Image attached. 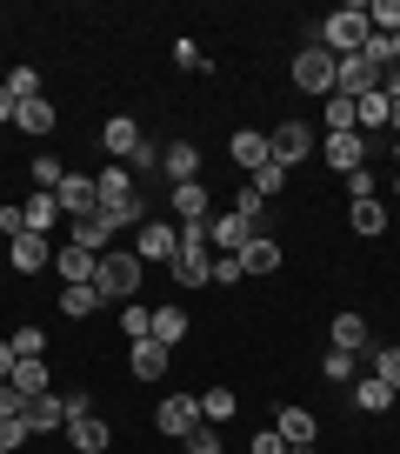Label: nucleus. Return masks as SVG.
Wrapping results in <instances>:
<instances>
[{"label": "nucleus", "mask_w": 400, "mask_h": 454, "mask_svg": "<svg viewBox=\"0 0 400 454\" xmlns=\"http://www.w3.org/2000/svg\"><path fill=\"white\" fill-rule=\"evenodd\" d=\"M100 221H107V227H141V221H147V214H141V194H134V174L120 168V160L100 174Z\"/></svg>", "instance_id": "f257e3e1"}, {"label": "nucleus", "mask_w": 400, "mask_h": 454, "mask_svg": "<svg viewBox=\"0 0 400 454\" xmlns=\"http://www.w3.org/2000/svg\"><path fill=\"white\" fill-rule=\"evenodd\" d=\"M173 281L181 287H200V281H214V247H207V221L181 227V247H173Z\"/></svg>", "instance_id": "f03ea898"}, {"label": "nucleus", "mask_w": 400, "mask_h": 454, "mask_svg": "<svg viewBox=\"0 0 400 454\" xmlns=\"http://www.w3.org/2000/svg\"><path fill=\"white\" fill-rule=\"evenodd\" d=\"M367 7H334L327 20H320V47H327L334 60H347V54H360L367 47Z\"/></svg>", "instance_id": "7ed1b4c3"}, {"label": "nucleus", "mask_w": 400, "mask_h": 454, "mask_svg": "<svg viewBox=\"0 0 400 454\" xmlns=\"http://www.w3.org/2000/svg\"><path fill=\"white\" fill-rule=\"evenodd\" d=\"M94 287H100V301H127V294H141V254H100Z\"/></svg>", "instance_id": "20e7f679"}, {"label": "nucleus", "mask_w": 400, "mask_h": 454, "mask_svg": "<svg viewBox=\"0 0 400 454\" xmlns=\"http://www.w3.org/2000/svg\"><path fill=\"white\" fill-rule=\"evenodd\" d=\"M294 87H300V94H320V100L334 94V54H327L320 41L294 54Z\"/></svg>", "instance_id": "39448f33"}, {"label": "nucleus", "mask_w": 400, "mask_h": 454, "mask_svg": "<svg viewBox=\"0 0 400 454\" xmlns=\"http://www.w3.org/2000/svg\"><path fill=\"white\" fill-rule=\"evenodd\" d=\"M54 200H60V214H73V221H87V214H100V181H87V174H67Z\"/></svg>", "instance_id": "423d86ee"}, {"label": "nucleus", "mask_w": 400, "mask_h": 454, "mask_svg": "<svg viewBox=\"0 0 400 454\" xmlns=\"http://www.w3.org/2000/svg\"><path fill=\"white\" fill-rule=\"evenodd\" d=\"M381 87V74L367 67L360 54H347V60H334V94H347V100H360V94H373Z\"/></svg>", "instance_id": "0eeeda50"}, {"label": "nucleus", "mask_w": 400, "mask_h": 454, "mask_svg": "<svg viewBox=\"0 0 400 454\" xmlns=\"http://www.w3.org/2000/svg\"><path fill=\"white\" fill-rule=\"evenodd\" d=\"M194 427H200V395H173V401H160V434L187 441Z\"/></svg>", "instance_id": "6e6552de"}, {"label": "nucleus", "mask_w": 400, "mask_h": 454, "mask_svg": "<svg viewBox=\"0 0 400 454\" xmlns=\"http://www.w3.org/2000/svg\"><path fill=\"white\" fill-rule=\"evenodd\" d=\"M67 414H73V395H34V401H27V427H34V434L67 427Z\"/></svg>", "instance_id": "1a4fd4ad"}, {"label": "nucleus", "mask_w": 400, "mask_h": 454, "mask_svg": "<svg viewBox=\"0 0 400 454\" xmlns=\"http://www.w3.org/2000/svg\"><path fill=\"white\" fill-rule=\"evenodd\" d=\"M173 247H181V227L141 221V241H134V254H141V261H173Z\"/></svg>", "instance_id": "9d476101"}, {"label": "nucleus", "mask_w": 400, "mask_h": 454, "mask_svg": "<svg viewBox=\"0 0 400 454\" xmlns=\"http://www.w3.org/2000/svg\"><path fill=\"white\" fill-rule=\"evenodd\" d=\"M160 174H167L173 187H181V181H200V154H194V141H167V147H160Z\"/></svg>", "instance_id": "9b49d317"}, {"label": "nucleus", "mask_w": 400, "mask_h": 454, "mask_svg": "<svg viewBox=\"0 0 400 454\" xmlns=\"http://www.w3.org/2000/svg\"><path fill=\"white\" fill-rule=\"evenodd\" d=\"M67 441H73L81 454H107V441H114V434H107V421L87 408V414H73V421H67Z\"/></svg>", "instance_id": "f8f14e48"}, {"label": "nucleus", "mask_w": 400, "mask_h": 454, "mask_svg": "<svg viewBox=\"0 0 400 454\" xmlns=\"http://www.w3.org/2000/svg\"><path fill=\"white\" fill-rule=\"evenodd\" d=\"M207 241H214L220 254H241V247L254 241V227H247L241 214H220V221H214V214H207Z\"/></svg>", "instance_id": "ddd939ff"}, {"label": "nucleus", "mask_w": 400, "mask_h": 454, "mask_svg": "<svg viewBox=\"0 0 400 454\" xmlns=\"http://www.w3.org/2000/svg\"><path fill=\"white\" fill-rule=\"evenodd\" d=\"M273 434L287 441V448H314V434H320V421L307 408H281V421H273Z\"/></svg>", "instance_id": "4468645a"}, {"label": "nucleus", "mask_w": 400, "mask_h": 454, "mask_svg": "<svg viewBox=\"0 0 400 454\" xmlns=\"http://www.w3.org/2000/svg\"><path fill=\"white\" fill-rule=\"evenodd\" d=\"M267 141H273V160H281V168H300V160H307V147H314V141H307V128H300V121H287V128H273Z\"/></svg>", "instance_id": "2eb2a0df"}, {"label": "nucleus", "mask_w": 400, "mask_h": 454, "mask_svg": "<svg viewBox=\"0 0 400 454\" xmlns=\"http://www.w3.org/2000/svg\"><path fill=\"white\" fill-rule=\"evenodd\" d=\"M54 268H60V281H94V268H100V254H94V247H81V241H67V247H60V254H54Z\"/></svg>", "instance_id": "dca6fc26"}, {"label": "nucleus", "mask_w": 400, "mask_h": 454, "mask_svg": "<svg viewBox=\"0 0 400 454\" xmlns=\"http://www.w3.org/2000/svg\"><path fill=\"white\" fill-rule=\"evenodd\" d=\"M127 368L141 374V381H160V374H167V340H134V355H127Z\"/></svg>", "instance_id": "f3484780"}, {"label": "nucleus", "mask_w": 400, "mask_h": 454, "mask_svg": "<svg viewBox=\"0 0 400 454\" xmlns=\"http://www.w3.org/2000/svg\"><path fill=\"white\" fill-rule=\"evenodd\" d=\"M327 160L341 174H360L367 168V141H360V134H327Z\"/></svg>", "instance_id": "a211bd4d"}, {"label": "nucleus", "mask_w": 400, "mask_h": 454, "mask_svg": "<svg viewBox=\"0 0 400 454\" xmlns=\"http://www.w3.org/2000/svg\"><path fill=\"white\" fill-rule=\"evenodd\" d=\"M167 200H173V214H181V227L207 221V187H200V181H181V187H167Z\"/></svg>", "instance_id": "6ab92c4d"}, {"label": "nucleus", "mask_w": 400, "mask_h": 454, "mask_svg": "<svg viewBox=\"0 0 400 454\" xmlns=\"http://www.w3.org/2000/svg\"><path fill=\"white\" fill-rule=\"evenodd\" d=\"M281 268V241H267V234H254V241L241 247V274H273Z\"/></svg>", "instance_id": "aec40b11"}, {"label": "nucleus", "mask_w": 400, "mask_h": 454, "mask_svg": "<svg viewBox=\"0 0 400 454\" xmlns=\"http://www.w3.org/2000/svg\"><path fill=\"white\" fill-rule=\"evenodd\" d=\"M100 141H107V154H114V160H127L134 147H141V128H134L127 114H114V121H107V128H100Z\"/></svg>", "instance_id": "412c9836"}, {"label": "nucleus", "mask_w": 400, "mask_h": 454, "mask_svg": "<svg viewBox=\"0 0 400 454\" xmlns=\"http://www.w3.org/2000/svg\"><path fill=\"white\" fill-rule=\"evenodd\" d=\"M234 160H241V168H267V160H273V141H267V134H254V128H247V134H234Z\"/></svg>", "instance_id": "4be33fe9"}, {"label": "nucleus", "mask_w": 400, "mask_h": 454, "mask_svg": "<svg viewBox=\"0 0 400 454\" xmlns=\"http://www.w3.org/2000/svg\"><path fill=\"white\" fill-rule=\"evenodd\" d=\"M47 261H54V254H47V234H14V268L20 274H41Z\"/></svg>", "instance_id": "5701e85b"}, {"label": "nucleus", "mask_w": 400, "mask_h": 454, "mask_svg": "<svg viewBox=\"0 0 400 454\" xmlns=\"http://www.w3.org/2000/svg\"><path fill=\"white\" fill-rule=\"evenodd\" d=\"M394 401H400V395L381 381V374H367V381L354 387V408H360V414H381V408H394Z\"/></svg>", "instance_id": "b1692460"}, {"label": "nucleus", "mask_w": 400, "mask_h": 454, "mask_svg": "<svg viewBox=\"0 0 400 454\" xmlns=\"http://www.w3.org/2000/svg\"><path fill=\"white\" fill-rule=\"evenodd\" d=\"M234 408H241V401H234L227 387H207V395H200V421H207V427H227Z\"/></svg>", "instance_id": "393cba45"}, {"label": "nucleus", "mask_w": 400, "mask_h": 454, "mask_svg": "<svg viewBox=\"0 0 400 454\" xmlns=\"http://www.w3.org/2000/svg\"><path fill=\"white\" fill-rule=\"evenodd\" d=\"M334 348L360 355V348H367V321H360V314H334Z\"/></svg>", "instance_id": "a878e982"}, {"label": "nucleus", "mask_w": 400, "mask_h": 454, "mask_svg": "<svg viewBox=\"0 0 400 454\" xmlns=\"http://www.w3.org/2000/svg\"><path fill=\"white\" fill-rule=\"evenodd\" d=\"M14 128L47 134V128H54V100H20V107H14Z\"/></svg>", "instance_id": "bb28decb"}, {"label": "nucleus", "mask_w": 400, "mask_h": 454, "mask_svg": "<svg viewBox=\"0 0 400 454\" xmlns=\"http://www.w3.org/2000/svg\"><path fill=\"white\" fill-rule=\"evenodd\" d=\"M60 308H67L73 321H81V314H94V308H100V287H94V281H73V287H60Z\"/></svg>", "instance_id": "cd10ccee"}, {"label": "nucleus", "mask_w": 400, "mask_h": 454, "mask_svg": "<svg viewBox=\"0 0 400 454\" xmlns=\"http://www.w3.org/2000/svg\"><path fill=\"white\" fill-rule=\"evenodd\" d=\"M7 381H14L20 387V395H47V361H14V374H7Z\"/></svg>", "instance_id": "c85d7f7f"}, {"label": "nucleus", "mask_w": 400, "mask_h": 454, "mask_svg": "<svg viewBox=\"0 0 400 454\" xmlns=\"http://www.w3.org/2000/svg\"><path fill=\"white\" fill-rule=\"evenodd\" d=\"M20 214H27V234H47V227L60 221V200H54V194H34Z\"/></svg>", "instance_id": "c756f323"}, {"label": "nucleus", "mask_w": 400, "mask_h": 454, "mask_svg": "<svg viewBox=\"0 0 400 454\" xmlns=\"http://www.w3.org/2000/svg\"><path fill=\"white\" fill-rule=\"evenodd\" d=\"M73 241L94 247V254H107V241H114V227L100 221V214H87V221H73Z\"/></svg>", "instance_id": "7c9ffc66"}, {"label": "nucleus", "mask_w": 400, "mask_h": 454, "mask_svg": "<svg viewBox=\"0 0 400 454\" xmlns=\"http://www.w3.org/2000/svg\"><path fill=\"white\" fill-rule=\"evenodd\" d=\"M154 340H187V308H154Z\"/></svg>", "instance_id": "2f4dec72"}, {"label": "nucleus", "mask_w": 400, "mask_h": 454, "mask_svg": "<svg viewBox=\"0 0 400 454\" xmlns=\"http://www.w3.org/2000/svg\"><path fill=\"white\" fill-rule=\"evenodd\" d=\"M0 87L14 94V107H20V100H41V74H34V67H7V81H0Z\"/></svg>", "instance_id": "473e14b6"}, {"label": "nucleus", "mask_w": 400, "mask_h": 454, "mask_svg": "<svg viewBox=\"0 0 400 454\" xmlns=\"http://www.w3.org/2000/svg\"><path fill=\"white\" fill-rule=\"evenodd\" d=\"M354 128H360L354 100H347V94H327V134H354Z\"/></svg>", "instance_id": "72a5a7b5"}, {"label": "nucleus", "mask_w": 400, "mask_h": 454, "mask_svg": "<svg viewBox=\"0 0 400 454\" xmlns=\"http://www.w3.org/2000/svg\"><path fill=\"white\" fill-rule=\"evenodd\" d=\"M354 234H387V207H381V200H354Z\"/></svg>", "instance_id": "f704fd0d"}, {"label": "nucleus", "mask_w": 400, "mask_h": 454, "mask_svg": "<svg viewBox=\"0 0 400 454\" xmlns=\"http://www.w3.org/2000/svg\"><path fill=\"white\" fill-rule=\"evenodd\" d=\"M367 27L373 34H400V0H367Z\"/></svg>", "instance_id": "c9c22d12"}, {"label": "nucleus", "mask_w": 400, "mask_h": 454, "mask_svg": "<svg viewBox=\"0 0 400 454\" xmlns=\"http://www.w3.org/2000/svg\"><path fill=\"white\" fill-rule=\"evenodd\" d=\"M354 114H360V128H387V94H381V87H373V94H360Z\"/></svg>", "instance_id": "e433bc0d"}, {"label": "nucleus", "mask_w": 400, "mask_h": 454, "mask_svg": "<svg viewBox=\"0 0 400 454\" xmlns=\"http://www.w3.org/2000/svg\"><path fill=\"white\" fill-rule=\"evenodd\" d=\"M120 327H127L134 340H147V334H154V308H141V301H127V308H120Z\"/></svg>", "instance_id": "4c0bfd02"}, {"label": "nucleus", "mask_w": 400, "mask_h": 454, "mask_svg": "<svg viewBox=\"0 0 400 454\" xmlns=\"http://www.w3.org/2000/svg\"><path fill=\"white\" fill-rule=\"evenodd\" d=\"M34 181H41V194H60V181H67V168H60L54 154H41V160H34Z\"/></svg>", "instance_id": "58836bf2"}, {"label": "nucleus", "mask_w": 400, "mask_h": 454, "mask_svg": "<svg viewBox=\"0 0 400 454\" xmlns=\"http://www.w3.org/2000/svg\"><path fill=\"white\" fill-rule=\"evenodd\" d=\"M373 374H381V381L400 395V348H373Z\"/></svg>", "instance_id": "ea45409f"}, {"label": "nucleus", "mask_w": 400, "mask_h": 454, "mask_svg": "<svg viewBox=\"0 0 400 454\" xmlns=\"http://www.w3.org/2000/svg\"><path fill=\"white\" fill-rule=\"evenodd\" d=\"M181 448H187V454H220V427H207V421H200L194 434L181 441Z\"/></svg>", "instance_id": "a19ab883"}, {"label": "nucleus", "mask_w": 400, "mask_h": 454, "mask_svg": "<svg viewBox=\"0 0 400 454\" xmlns=\"http://www.w3.org/2000/svg\"><path fill=\"white\" fill-rule=\"evenodd\" d=\"M281 187H287V168H281V160H267V168L254 174V194L267 200V194H281Z\"/></svg>", "instance_id": "79ce46f5"}, {"label": "nucleus", "mask_w": 400, "mask_h": 454, "mask_svg": "<svg viewBox=\"0 0 400 454\" xmlns=\"http://www.w3.org/2000/svg\"><path fill=\"white\" fill-rule=\"evenodd\" d=\"M27 441H34L27 414H14V421H0V448H27Z\"/></svg>", "instance_id": "37998d69"}, {"label": "nucleus", "mask_w": 400, "mask_h": 454, "mask_svg": "<svg viewBox=\"0 0 400 454\" xmlns=\"http://www.w3.org/2000/svg\"><path fill=\"white\" fill-rule=\"evenodd\" d=\"M41 348H47L41 327H20V334H14V355H20V361H41Z\"/></svg>", "instance_id": "c03bdc74"}, {"label": "nucleus", "mask_w": 400, "mask_h": 454, "mask_svg": "<svg viewBox=\"0 0 400 454\" xmlns=\"http://www.w3.org/2000/svg\"><path fill=\"white\" fill-rule=\"evenodd\" d=\"M320 374H327V381H347V374H354V355H347V348H327V361H320Z\"/></svg>", "instance_id": "a18cd8bd"}, {"label": "nucleus", "mask_w": 400, "mask_h": 454, "mask_svg": "<svg viewBox=\"0 0 400 454\" xmlns=\"http://www.w3.org/2000/svg\"><path fill=\"white\" fill-rule=\"evenodd\" d=\"M120 168H127V174H154V168H160V147H147V141H141L127 160H120Z\"/></svg>", "instance_id": "49530a36"}, {"label": "nucleus", "mask_w": 400, "mask_h": 454, "mask_svg": "<svg viewBox=\"0 0 400 454\" xmlns=\"http://www.w3.org/2000/svg\"><path fill=\"white\" fill-rule=\"evenodd\" d=\"M14 414H27V395L14 381H0V421H14Z\"/></svg>", "instance_id": "de8ad7c7"}, {"label": "nucleus", "mask_w": 400, "mask_h": 454, "mask_svg": "<svg viewBox=\"0 0 400 454\" xmlns=\"http://www.w3.org/2000/svg\"><path fill=\"white\" fill-rule=\"evenodd\" d=\"M214 281H220V287L247 281V274H241V254H214Z\"/></svg>", "instance_id": "09e8293b"}, {"label": "nucleus", "mask_w": 400, "mask_h": 454, "mask_svg": "<svg viewBox=\"0 0 400 454\" xmlns=\"http://www.w3.org/2000/svg\"><path fill=\"white\" fill-rule=\"evenodd\" d=\"M260 207H267V200H260V194H254V187H241V207H234V214H241V221H247V227H254V221H260Z\"/></svg>", "instance_id": "8fccbe9b"}, {"label": "nucleus", "mask_w": 400, "mask_h": 454, "mask_svg": "<svg viewBox=\"0 0 400 454\" xmlns=\"http://www.w3.org/2000/svg\"><path fill=\"white\" fill-rule=\"evenodd\" d=\"M381 94H387V128H394V134H400V81H387V87H381Z\"/></svg>", "instance_id": "3c124183"}, {"label": "nucleus", "mask_w": 400, "mask_h": 454, "mask_svg": "<svg viewBox=\"0 0 400 454\" xmlns=\"http://www.w3.org/2000/svg\"><path fill=\"white\" fill-rule=\"evenodd\" d=\"M0 234H27V214H20V207H0Z\"/></svg>", "instance_id": "603ef678"}, {"label": "nucleus", "mask_w": 400, "mask_h": 454, "mask_svg": "<svg viewBox=\"0 0 400 454\" xmlns=\"http://www.w3.org/2000/svg\"><path fill=\"white\" fill-rule=\"evenodd\" d=\"M254 454H287V441H281V434L267 427V434H254Z\"/></svg>", "instance_id": "864d4df0"}, {"label": "nucleus", "mask_w": 400, "mask_h": 454, "mask_svg": "<svg viewBox=\"0 0 400 454\" xmlns=\"http://www.w3.org/2000/svg\"><path fill=\"white\" fill-rule=\"evenodd\" d=\"M14 361H20V355H14V340H0V381L14 374Z\"/></svg>", "instance_id": "5fc2aeb1"}, {"label": "nucleus", "mask_w": 400, "mask_h": 454, "mask_svg": "<svg viewBox=\"0 0 400 454\" xmlns=\"http://www.w3.org/2000/svg\"><path fill=\"white\" fill-rule=\"evenodd\" d=\"M0 121H14V94L7 87H0Z\"/></svg>", "instance_id": "6e6d98bb"}, {"label": "nucleus", "mask_w": 400, "mask_h": 454, "mask_svg": "<svg viewBox=\"0 0 400 454\" xmlns=\"http://www.w3.org/2000/svg\"><path fill=\"white\" fill-rule=\"evenodd\" d=\"M394 67H400V34H394Z\"/></svg>", "instance_id": "4d7b16f0"}, {"label": "nucleus", "mask_w": 400, "mask_h": 454, "mask_svg": "<svg viewBox=\"0 0 400 454\" xmlns=\"http://www.w3.org/2000/svg\"><path fill=\"white\" fill-rule=\"evenodd\" d=\"M287 454H314V448H287Z\"/></svg>", "instance_id": "13d9d810"}, {"label": "nucleus", "mask_w": 400, "mask_h": 454, "mask_svg": "<svg viewBox=\"0 0 400 454\" xmlns=\"http://www.w3.org/2000/svg\"><path fill=\"white\" fill-rule=\"evenodd\" d=\"M394 160H400V134H394Z\"/></svg>", "instance_id": "bf43d9fd"}, {"label": "nucleus", "mask_w": 400, "mask_h": 454, "mask_svg": "<svg viewBox=\"0 0 400 454\" xmlns=\"http://www.w3.org/2000/svg\"><path fill=\"white\" fill-rule=\"evenodd\" d=\"M0 81H7V67H0Z\"/></svg>", "instance_id": "052dcab7"}, {"label": "nucleus", "mask_w": 400, "mask_h": 454, "mask_svg": "<svg viewBox=\"0 0 400 454\" xmlns=\"http://www.w3.org/2000/svg\"><path fill=\"white\" fill-rule=\"evenodd\" d=\"M0 454H14V448H0Z\"/></svg>", "instance_id": "680f3d73"}, {"label": "nucleus", "mask_w": 400, "mask_h": 454, "mask_svg": "<svg viewBox=\"0 0 400 454\" xmlns=\"http://www.w3.org/2000/svg\"><path fill=\"white\" fill-rule=\"evenodd\" d=\"M394 408H400V401H394Z\"/></svg>", "instance_id": "e2e57ef3"}, {"label": "nucleus", "mask_w": 400, "mask_h": 454, "mask_svg": "<svg viewBox=\"0 0 400 454\" xmlns=\"http://www.w3.org/2000/svg\"><path fill=\"white\" fill-rule=\"evenodd\" d=\"M394 187H400V181H394Z\"/></svg>", "instance_id": "0e129e2a"}]
</instances>
